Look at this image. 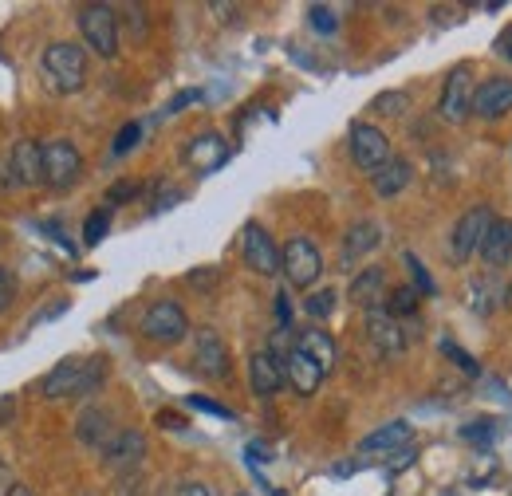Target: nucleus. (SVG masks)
Listing matches in <instances>:
<instances>
[{
    "label": "nucleus",
    "instance_id": "nucleus-1",
    "mask_svg": "<svg viewBox=\"0 0 512 496\" xmlns=\"http://www.w3.org/2000/svg\"><path fill=\"white\" fill-rule=\"evenodd\" d=\"M111 374V363L103 355H87V359H64L56 363L52 371L44 374L40 382V398L48 402H60V398H91Z\"/></svg>",
    "mask_w": 512,
    "mask_h": 496
},
{
    "label": "nucleus",
    "instance_id": "nucleus-2",
    "mask_svg": "<svg viewBox=\"0 0 512 496\" xmlns=\"http://www.w3.org/2000/svg\"><path fill=\"white\" fill-rule=\"evenodd\" d=\"M40 75L56 95H75L87 83V52H83V44H71V40L48 44L44 56H40Z\"/></svg>",
    "mask_w": 512,
    "mask_h": 496
},
{
    "label": "nucleus",
    "instance_id": "nucleus-3",
    "mask_svg": "<svg viewBox=\"0 0 512 496\" xmlns=\"http://www.w3.org/2000/svg\"><path fill=\"white\" fill-rule=\"evenodd\" d=\"M79 32L95 56H103V60L119 56V16L111 4H83L79 8Z\"/></svg>",
    "mask_w": 512,
    "mask_h": 496
},
{
    "label": "nucleus",
    "instance_id": "nucleus-4",
    "mask_svg": "<svg viewBox=\"0 0 512 496\" xmlns=\"http://www.w3.org/2000/svg\"><path fill=\"white\" fill-rule=\"evenodd\" d=\"M280 272L288 276V284H292V288L308 292V288L320 280V272H323L320 248L312 245L308 237H292L288 245L280 248Z\"/></svg>",
    "mask_w": 512,
    "mask_h": 496
},
{
    "label": "nucleus",
    "instance_id": "nucleus-5",
    "mask_svg": "<svg viewBox=\"0 0 512 496\" xmlns=\"http://www.w3.org/2000/svg\"><path fill=\"white\" fill-rule=\"evenodd\" d=\"M142 335L150 339V343H182L186 335H190V315L186 308L178 304V300H158V304H150L146 315H142Z\"/></svg>",
    "mask_w": 512,
    "mask_h": 496
},
{
    "label": "nucleus",
    "instance_id": "nucleus-6",
    "mask_svg": "<svg viewBox=\"0 0 512 496\" xmlns=\"http://www.w3.org/2000/svg\"><path fill=\"white\" fill-rule=\"evenodd\" d=\"M347 146H351V162H355L363 174H371V178H375L386 162H390V142H386L383 130H379V126H371V123L351 126Z\"/></svg>",
    "mask_w": 512,
    "mask_h": 496
},
{
    "label": "nucleus",
    "instance_id": "nucleus-7",
    "mask_svg": "<svg viewBox=\"0 0 512 496\" xmlns=\"http://www.w3.org/2000/svg\"><path fill=\"white\" fill-rule=\"evenodd\" d=\"M83 174V154L75 150V142L67 138H52L44 142V182L52 189H67L79 182Z\"/></svg>",
    "mask_w": 512,
    "mask_h": 496
},
{
    "label": "nucleus",
    "instance_id": "nucleus-8",
    "mask_svg": "<svg viewBox=\"0 0 512 496\" xmlns=\"http://www.w3.org/2000/svg\"><path fill=\"white\" fill-rule=\"evenodd\" d=\"M438 115L446 123H465L473 115V75L469 67H453L446 75V87H442V99H438Z\"/></svg>",
    "mask_w": 512,
    "mask_h": 496
},
{
    "label": "nucleus",
    "instance_id": "nucleus-9",
    "mask_svg": "<svg viewBox=\"0 0 512 496\" xmlns=\"http://www.w3.org/2000/svg\"><path fill=\"white\" fill-rule=\"evenodd\" d=\"M241 252H245V264L253 268L256 276H276L280 272V248L272 241V233L260 225V221H249L245 233H241Z\"/></svg>",
    "mask_w": 512,
    "mask_h": 496
},
{
    "label": "nucleus",
    "instance_id": "nucleus-10",
    "mask_svg": "<svg viewBox=\"0 0 512 496\" xmlns=\"http://www.w3.org/2000/svg\"><path fill=\"white\" fill-rule=\"evenodd\" d=\"M489 225H493V213H489L485 205L461 213V221L453 225V260H457V264H465V260L481 248L485 233H489Z\"/></svg>",
    "mask_w": 512,
    "mask_h": 496
},
{
    "label": "nucleus",
    "instance_id": "nucleus-11",
    "mask_svg": "<svg viewBox=\"0 0 512 496\" xmlns=\"http://www.w3.org/2000/svg\"><path fill=\"white\" fill-rule=\"evenodd\" d=\"M142 457H146V437L138 434V430H119L115 441L103 449V469L127 477V473H134L142 465Z\"/></svg>",
    "mask_w": 512,
    "mask_h": 496
},
{
    "label": "nucleus",
    "instance_id": "nucleus-12",
    "mask_svg": "<svg viewBox=\"0 0 512 496\" xmlns=\"http://www.w3.org/2000/svg\"><path fill=\"white\" fill-rule=\"evenodd\" d=\"M8 166H12L16 186H44V142L20 138L8 150Z\"/></svg>",
    "mask_w": 512,
    "mask_h": 496
},
{
    "label": "nucleus",
    "instance_id": "nucleus-13",
    "mask_svg": "<svg viewBox=\"0 0 512 496\" xmlns=\"http://www.w3.org/2000/svg\"><path fill=\"white\" fill-rule=\"evenodd\" d=\"M193 359H197V371L209 374V378H225L229 374V347L225 339L213 331V327H201L197 339H193Z\"/></svg>",
    "mask_w": 512,
    "mask_h": 496
},
{
    "label": "nucleus",
    "instance_id": "nucleus-14",
    "mask_svg": "<svg viewBox=\"0 0 512 496\" xmlns=\"http://www.w3.org/2000/svg\"><path fill=\"white\" fill-rule=\"evenodd\" d=\"M509 111H512V79H505V75L485 79L473 91V115H481V119H505Z\"/></svg>",
    "mask_w": 512,
    "mask_h": 496
},
{
    "label": "nucleus",
    "instance_id": "nucleus-15",
    "mask_svg": "<svg viewBox=\"0 0 512 496\" xmlns=\"http://www.w3.org/2000/svg\"><path fill=\"white\" fill-rule=\"evenodd\" d=\"M284 378H288V386H292L300 398H312V394L323 386L320 363H316V359H308L296 343H292V351L284 355Z\"/></svg>",
    "mask_w": 512,
    "mask_h": 496
},
{
    "label": "nucleus",
    "instance_id": "nucleus-16",
    "mask_svg": "<svg viewBox=\"0 0 512 496\" xmlns=\"http://www.w3.org/2000/svg\"><path fill=\"white\" fill-rule=\"evenodd\" d=\"M367 335H371V343L379 347V355H386V359H398V355L406 351L402 323H398L394 315H386L383 308L367 311Z\"/></svg>",
    "mask_w": 512,
    "mask_h": 496
},
{
    "label": "nucleus",
    "instance_id": "nucleus-17",
    "mask_svg": "<svg viewBox=\"0 0 512 496\" xmlns=\"http://www.w3.org/2000/svg\"><path fill=\"white\" fill-rule=\"evenodd\" d=\"M186 162H190L197 174H213L229 162V142L221 134H197L190 146H186Z\"/></svg>",
    "mask_w": 512,
    "mask_h": 496
},
{
    "label": "nucleus",
    "instance_id": "nucleus-18",
    "mask_svg": "<svg viewBox=\"0 0 512 496\" xmlns=\"http://www.w3.org/2000/svg\"><path fill=\"white\" fill-rule=\"evenodd\" d=\"M115 418H111V410L107 406H87L83 414H79V422H75V437L83 441V445H91V449H107L111 441H115Z\"/></svg>",
    "mask_w": 512,
    "mask_h": 496
},
{
    "label": "nucleus",
    "instance_id": "nucleus-19",
    "mask_svg": "<svg viewBox=\"0 0 512 496\" xmlns=\"http://www.w3.org/2000/svg\"><path fill=\"white\" fill-rule=\"evenodd\" d=\"M249 382H253V394L256 398H272L284 390V359H276L272 351H256L249 359Z\"/></svg>",
    "mask_w": 512,
    "mask_h": 496
},
{
    "label": "nucleus",
    "instance_id": "nucleus-20",
    "mask_svg": "<svg viewBox=\"0 0 512 496\" xmlns=\"http://www.w3.org/2000/svg\"><path fill=\"white\" fill-rule=\"evenodd\" d=\"M379 245H383L379 221H355V225L343 233V268H355L363 256H371Z\"/></svg>",
    "mask_w": 512,
    "mask_h": 496
},
{
    "label": "nucleus",
    "instance_id": "nucleus-21",
    "mask_svg": "<svg viewBox=\"0 0 512 496\" xmlns=\"http://www.w3.org/2000/svg\"><path fill=\"white\" fill-rule=\"evenodd\" d=\"M347 296L359 304V308H383L386 300V272L379 264H371V268H363L355 280H351V288H347Z\"/></svg>",
    "mask_w": 512,
    "mask_h": 496
},
{
    "label": "nucleus",
    "instance_id": "nucleus-22",
    "mask_svg": "<svg viewBox=\"0 0 512 496\" xmlns=\"http://www.w3.org/2000/svg\"><path fill=\"white\" fill-rule=\"evenodd\" d=\"M481 260L485 264H493V268H505L512 260V221L509 217H493V225H489V233H485V241H481Z\"/></svg>",
    "mask_w": 512,
    "mask_h": 496
},
{
    "label": "nucleus",
    "instance_id": "nucleus-23",
    "mask_svg": "<svg viewBox=\"0 0 512 496\" xmlns=\"http://www.w3.org/2000/svg\"><path fill=\"white\" fill-rule=\"evenodd\" d=\"M296 347H300L308 359H316L323 374L335 367V355H339V351H335V339H331L323 327H304V331L296 335Z\"/></svg>",
    "mask_w": 512,
    "mask_h": 496
},
{
    "label": "nucleus",
    "instance_id": "nucleus-24",
    "mask_svg": "<svg viewBox=\"0 0 512 496\" xmlns=\"http://www.w3.org/2000/svg\"><path fill=\"white\" fill-rule=\"evenodd\" d=\"M410 178H414V166L406 158H390L383 170L371 178V186H375L379 197H398L402 189L410 186Z\"/></svg>",
    "mask_w": 512,
    "mask_h": 496
},
{
    "label": "nucleus",
    "instance_id": "nucleus-25",
    "mask_svg": "<svg viewBox=\"0 0 512 496\" xmlns=\"http://www.w3.org/2000/svg\"><path fill=\"white\" fill-rule=\"evenodd\" d=\"M410 422H390L383 430H375V434H367L359 441V453H390V449H402L406 441H410Z\"/></svg>",
    "mask_w": 512,
    "mask_h": 496
},
{
    "label": "nucleus",
    "instance_id": "nucleus-26",
    "mask_svg": "<svg viewBox=\"0 0 512 496\" xmlns=\"http://www.w3.org/2000/svg\"><path fill=\"white\" fill-rule=\"evenodd\" d=\"M497 292H501V284H497L493 276H477V280H469V304H473V311L489 315V311L497 308Z\"/></svg>",
    "mask_w": 512,
    "mask_h": 496
},
{
    "label": "nucleus",
    "instance_id": "nucleus-27",
    "mask_svg": "<svg viewBox=\"0 0 512 496\" xmlns=\"http://www.w3.org/2000/svg\"><path fill=\"white\" fill-rule=\"evenodd\" d=\"M418 300H422V296H418L414 288H406V284H402V288L386 292L383 311H386V315H394V319L402 323V315H414V311H418Z\"/></svg>",
    "mask_w": 512,
    "mask_h": 496
},
{
    "label": "nucleus",
    "instance_id": "nucleus-28",
    "mask_svg": "<svg viewBox=\"0 0 512 496\" xmlns=\"http://www.w3.org/2000/svg\"><path fill=\"white\" fill-rule=\"evenodd\" d=\"M461 437H465L469 445H477V449H489V445L497 441V422H493V418H477V422L461 426Z\"/></svg>",
    "mask_w": 512,
    "mask_h": 496
},
{
    "label": "nucleus",
    "instance_id": "nucleus-29",
    "mask_svg": "<svg viewBox=\"0 0 512 496\" xmlns=\"http://www.w3.org/2000/svg\"><path fill=\"white\" fill-rule=\"evenodd\" d=\"M107 233H111V209H95V213L83 221V245L95 248Z\"/></svg>",
    "mask_w": 512,
    "mask_h": 496
},
{
    "label": "nucleus",
    "instance_id": "nucleus-30",
    "mask_svg": "<svg viewBox=\"0 0 512 496\" xmlns=\"http://www.w3.org/2000/svg\"><path fill=\"white\" fill-rule=\"evenodd\" d=\"M406 268H410V276H414V292H418V296H438L434 276L426 272V264H422L414 252H406Z\"/></svg>",
    "mask_w": 512,
    "mask_h": 496
},
{
    "label": "nucleus",
    "instance_id": "nucleus-31",
    "mask_svg": "<svg viewBox=\"0 0 512 496\" xmlns=\"http://www.w3.org/2000/svg\"><path fill=\"white\" fill-rule=\"evenodd\" d=\"M335 304H339V292H335V288H320V292H312V296L304 300V308H308L312 319H327V315L335 311Z\"/></svg>",
    "mask_w": 512,
    "mask_h": 496
},
{
    "label": "nucleus",
    "instance_id": "nucleus-32",
    "mask_svg": "<svg viewBox=\"0 0 512 496\" xmlns=\"http://www.w3.org/2000/svg\"><path fill=\"white\" fill-rule=\"evenodd\" d=\"M406 103H410V95H406V91H383V95H375V99H371V111H375V115H402V111H406Z\"/></svg>",
    "mask_w": 512,
    "mask_h": 496
},
{
    "label": "nucleus",
    "instance_id": "nucleus-33",
    "mask_svg": "<svg viewBox=\"0 0 512 496\" xmlns=\"http://www.w3.org/2000/svg\"><path fill=\"white\" fill-rule=\"evenodd\" d=\"M142 182H134V178H127V182H115V186L107 189V205L111 209H119V205H130V201H138L142 197Z\"/></svg>",
    "mask_w": 512,
    "mask_h": 496
},
{
    "label": "nucleus",
    "instance_id": "nucleus-34",
    "mask_svg": "<svg viewBox=\"0 0 512 496\" xmlns=\"http://www.w3.org/2000/svg\"><path fill=\"white\" fill-rule=\"evenodd\" d=\"M442 355H449V363H453V367H461V371L469 374V378L477 374V363H473V359H469V355H465V351H461L453 339H442Z\"/></svg>",
    "mask_w": 512,
    "mask_h": 496
},
{
    "label": "nucleus",
    "instance_id": "nucleus-35",
    "mask_svg": "<svg viewBox=\"0 0 512 496\" xmlns=\"http://www.w3.org/2000/svg\"><path fill=\"white\" fill-rule=\"evenodd\" d=\"M138 138H142V123H127L123 130H119V138H115V154H127V150H134L138 146Z\"/></svg>",
    "mask_w": 512,
    "mask_h": 496
},
{
    "label": "nucleus",
    "instance_id": "nucleus-36",
    "mask_svg": "<svg viewBox=\"0 0 512 496\" xmlns=\"http://www.w3.org/2000/svg\"><path fill=\"white\" fill-rule=\"evenodd\" d=\"M217 280H221V272H217V268H193L190 276H186V284H190V288H201V292H209Z\"/></svg>",
    "mask_w": 512,
    "mask_h": 496
},
{
    "label": "nucleus",
    "instance_id": "nucleus-37",
    "mask_svg": "<svg viewBox=\"0 0 512 496\" xmlns=\"http://www.w3.org/2000/svg\"><path fill=\"white\" fill-rule=\"evenodd\" d=\"M190 406L193 410H201V414H213V418H233L229 406H221V402H213V398H201V394H193Z\"/></svg>",
    "mask_w": 512,
    "mask_h": 496
},
{
    "label": "nucleus",
    "instance_id": "nucleus-38",
    "mask_svg": "<svg viewBox=\"0 0 512 496\" xmlns=\"http://www.w3.org/2000/svg\"><path fill=\"white\" fill-rule=\"evenodd\" d=\"M12 300H16V272L0 268V311L12 308Z\"/></svg>",
    "mask_w": 512,
    "mask_h": 496
},
{
    "label": "nucleus",
    "instance_id": "nucleus-39",
    "mask_svg": "<svg viewBox=\"0 0 512 496\" xmlns=\"http://www.w3.org/2000/svg\"><path fill=\"white\" fill-rule=\"evenodd\" d=\"M308 12H312V24H316L320 32H335V16H331V8H323V4H312Z\"/></svg>",
    "mask_w": 512,
    "mask_h": 496
},
{
    "label": "nucleus",
    "instance_id": "nucleus-40",
    "mask_svg": "<svg viewBox=\"0 0 512 496\" xmlns=\"http://www.w3.org/2000/svg\"><path fill=\"white\" fill-rule=\"evenodd\" d=\"M178 197H182V193H178V189H174V186H162V189H158V201H154V213H162V209H170V205H174Z\"/></svg>",
    "mask_w": 512,
    "mask_h": 496
},
{
    "label": "nucleus",
    "instance_id": "nucleus-41",
    "mask_svg": "<svg viewBox=\"0 0 512 496\" xmlns=\"http://www.w3.org/2000/svg\"><path fill=\"white\" fill-rule=\"evenodd\" d=\"M158 426H162V430H186V418L174 414V410H162V414H158Z\"/></svg>",
    "mask_w": 512,
    "mask_h": 496
},
{
    "label": "nucleus",
    "instance_id": "nucleus-42",
    "mask_svg": "<svg viewBox=\"0 0 512 496\" xmlns=\"http://www.w3.org/2000/svg\"><path fill=\"white\" fill-rule=\"evenodd\" d=\"M201 99V91L193 87V91H182V95H174V103H170V111H186L190 103H197Z\"/></svg>",
    "mask_w": 512,
    "mask_h": 496
},
{
    "label": "nucleus",
    "instance_id": "nucleus-43",
    "mask_svg": "<svg viewBox=\"0 0 512 496\" xmlns=\"http://www.w3.org/2000/svg\"><path fill=\"white\" fill-rule=\"evenodd\" d=\"M12 414H16V398L4 394V398H0V426H12Z\"/></svg>",
    "mask_w": 512,
    "mask_h": 496
},
{
    "label": "nucleus",
    "instance_id": "nucleus-44",
    "mask_svg": "<svg viewBox=\"0 0 512 496\" xmlns=\"http://www.w3.org/2000/svg\"><path fill=\"white\" fill-rule=\"evenodd\" d=\"M16 186V178H12V166H8V158H0V189H12Z\"/></svg>",
    "mask_w": 512,
    "mask_h": 496
},
{
    "label": "nucleus",
    "instance_id": "nucleus-45",
    "mask_svg": "<svg viewBox=\"0 0 512 496\" xmlns=\"http://www.w3.org/2000/svg\"><path fill=\"white\" fill-rule=\"evenodd\" d=\"M497 52H501L505 60H512V28H505V32H501V40H497Z\"/></svg>",
    "mask_w": 512,
    "mask_h": 496
},
{
    "label": "nucleus",
    "instance_id": "nucleus-46",
    "mask_svg": "<svg viewBox=\"0 0 512 496\" xmlns=\"http://www.w3.org/2000/svg\"><path fill=\"white\" fill-rule=\"evenodd\" d=\"M178 496H213L209 493V485H201V481H190V485H182V493Z\"/></svg>",
    "mask_w": 512,
    "mask_h": 496
},
{
    "label": "nucleus",
    "instance_id": "nucleus-47",
    "mask_svg": "<svg viewBox=\"0 0 512 496\" xmlns=\"http://www.w3.org/2000/svg\"><path fill=\"white\" fill-rule=\"evenodd\" d=\"M249 453H253L256 461H268V457H272V453H268V449H264L260 441H253V445H249Z\"/></svg>",
    "mask_w": 512,
    "mask_h": 496
},
{
    "label": "nucleus",
    "instance_id": "nucleus-48",
    "mask_svg": "<svg viewBox=\"0 0 512 496\" xmlns=\"http://www.w3.org/2000/svg\"><path fill=\"white\" fill-rule=\"evenodd\" d=\"M4 496H32V489H28V485H12Z\"/></svg>",
    "mask_w": 512,
    "mask_h": 496
},
{
    "label": "nucleus",
    "instance_id": "nucleus-49",
    "mask_svg": "<svg viewBox=\"0 0 512 496\" xmlns=\"http://www.w3.org/2000/svg\"><path fill=\"white\" fill-rule=\"evenodd\" d=\"M505 296H509V300H512V284H509V288H505Z\"/></svg>",
    "mask_w": 512,
    "mask_h": 496
},
{
    "label": "nucleus",
    "instance_id": "nucleus-50",
    "mask_svg": "<svg viewBox=\"0 0 512 496\" xmlns=\"http://www.w3.org/2000/svg\"><path fill=\"white\" fill-rule=\"evenodd\" d=\"M237 496H249V493H237Z\"/></svg>",
    "mask_w": 512,
    "mask_h": 496
}]
</instances>
